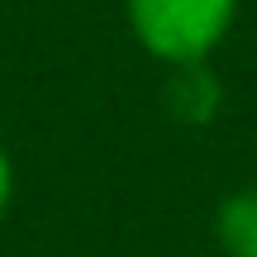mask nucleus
<instances>
[{"label":"nucleus","instance_id":"7ed1b4c3","mask_svg":"<svg viewBox=\"0 0 257 257\" xmlns=\"http://www.w3.org/2000/svg\"><path fill=\"white\" fill-rule=\"evenodd\" d=\"M172 110L186 124H210L219 110V81H214L210 62H191V67H172Z\"/></svg>","mask_w":257,"mask_h":257},{"label":"nucleus","instance_id":"20e7f679","mask_svg":"<svg viewBox=\"0 0 257 257\" xmlns=\"http://www.w3.org/2000/svg\"><path fill=\"white\" fill-rule=\"evenodd\" d=\"M10 200H15V162H10L5 143H0V219H5Z\"/></svg>","mask_w":257,"mask_h":257},{"label":"nucleus","instance_id":"f03ea898","mask_svg":"<svg viewBox=\"0 0 257 257\" xmlns=\"http://www.w3.org/2000/svg\"><path fill=\"white\" fill-rule=\"evenodd\" d=\"M214 243L224 257H257V186L229 191L214 210Z\"/></svg>","mask_w":257,"mask_h":257},{"label":"nucleus","instance_id":"f257e3e1","mask_svg":"<svg viewBox=\"0 0 257 257\" xmlns=\"http://www.w3.org/2000/svg\"><path fill=\"white\" fill-rule=\"evenodd\" d=\"M128 34L167 67L210 62L238 19V0H124Z\"/></svg>","mask_w":257,"mask_h":257}]
</instances>
